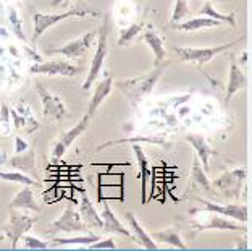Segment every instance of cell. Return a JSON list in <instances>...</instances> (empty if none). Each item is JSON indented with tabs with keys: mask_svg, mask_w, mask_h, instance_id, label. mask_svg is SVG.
Wrapping results in <instances>:
<instances>
[{
	"mask_svg": "<svg viewBox=\"0 0 252 251\" xmlns=\"http://www.w3.org/2000/svg\"><path fill=\"white\" fill-rule=\"evenodd\" d=\"M142 41H144L149 49L152 50L154 54V67L163 64L167 60V50H165V44H163V39L162 36L154 30L152 26H149L147 30L142 34Z\"/></svg>",
	"mask_w": 252,
	"mask_h": 251,
	"instance_id": "cell-16",
	"label": "cell"
},
{
	"mask_svg": "<svg viewBox=\"0 0 252 251\" xmlns=\"http://www.w3.org/2000/svg\"><path fill=\"white\" fill-rule=\"evenodd\" d=\"M36 91H37L39 98H41L42 115L45 118L60 122V120H63V118L70 117V110H68V107L63 104V101L59 98V96L50 93V91L41 83H36Z\"/></svg>",
	"mask_w": 252,
	"mask_h": 251,
	"instance_id": "cell-8",
	"label": "cell"
},
{
	"mask_svg": "<svg viewBox=\"0 0 252 251\" xmlns=\"http://www.w3.org/2000/svg\"><path fill=\"white\" fill-rule=\"evenodd\" d=\"M170 65H171V62L165 60L163 64L152 67L151 72L142 73L139 76L128 78V79H120V81L113 83V86H117L122 91L131 106L137 107L144 101V98H147V96L152 93L154 86L158 83V79L162 78V75L167 72V68Z\"/></svg>",
	"mask_w": 252,
	"mask_h": 251,
	"instance_id": "cell-1",
	"label": "cell"
},
{
	"mask_svg": "<svg viewBox=\"0 0 252 251\" xmlns=\"http://www.w3.org/2000/svg\"><path fill=\"white\" fill-rule=\"evenodd\" d=\"M142 31H144V23H131L128 28L122 30L117 44L120 47H128V45H131V42L136 39L137 34H141Z\"/></svg>",
	"mask_w": 252,
	"mask_h": 251,
	"instance_id": "cell-28",
	"label": "cell"
},
{
	"mask_svg": "<svg viewBox=\"0 0 252 251\" xmlns=\"http://www.w3.org/2000/svg\"><path fill=\"white\" fill-rule=\"evenodd\" d=\"M246 180H248V170L239 167L234 170H228V172L217 177V179L212 181V185H214L217 190H220L223 198L239 199Z\"/></svg>",
	"mask_w": 252,
	"mask_h": 251,
	"instance_id": "cell-7",
	"label": "cell"
},
{
	"mask_svg": "<svg viewBox=\"0 0 252 251\" xmlns=\"http://www.w3.org/2000/svg\"><path fill=\"white\" fill-rule=\"evenodd\" d=\"M0 141H2V138H0Z\"/></svg>",
	"mask_w": 252,
	"mask_h": 251,
	"instance_id": "cell-41",
	"label": "cell"
},
{
	"mask_svg": "<svg viewBox=\"0 0 252 251\" xmlns=\"http://www.w3.org/2000/svg\"><path fill=\"white\" fill-rule=\"evenodd\" d=\"M191 188H196V190L200 191H212V183L209 181L207 172L202 169L196 154L192 157V167H191Z\"/></svg>",
	"mask_w": 252,
	"mask_h": 251,
	"instance_id": "cell-26",
	"label": "cell"
},
{
	"mask_svg": "<svg viewBox=\"0 0 252 251\" xmlns=\"http://www.w3.org/2000/svg\"><path fill=\"white\" fill-rule=\"evenodd\" d=\"M100 219H102V229L105 232H110V233H118V235H123V237H131V232L129 229L122 224L118 220V217L115 215V213L112 211V208L108 206V203L102 204V213H100Z\"/></svg>",
	"mask_w": 252,
	"mask_h": 251,
	"instance_id": "cell-23",
	"label": "cell"
},
{
	"mask_svg": "<svg viewBox=\"0 0 252 251\" xmlns=\"http://www.w3.org/2000/svg\"><path fill=\"white\" fill-rule=\"evenodd\" d=\"M210 219L205 224H200V230H233V232H248V227L238 220H230L215 213H209Z\"/></svg>",
	"mask_w": 252,
	"mask_h": 251,
	"instance_id": "cell-18",
	"label": "cell"
},
{
	"mask_svg": "<svg viewBox=\"0 0 252 251\" xmlns=\"http://www.w3.org/2000/svg\"><path fill=\"white\" fill-rule=\"evenodd\" d=\"M31 73H37V75H47V76H68L73 78L79 73V68L76 65L70 64V62L63 59H54V60H45L39 62V64L32 65Z\"/></svg>",
	"mask_w": 252,
	"mask_h": 251,
	"instance_id": "cell-12",
	"label": "cell"
},
{
	"mask_svg": "<svg viewBox=\"0 0 252 251\" xmlns=\"http://www.w3.org/2000/svg\"><path fill=\"white\" fill-rule=\"evenodd\" d=\"M219 2H230V0H219Z\"/></svg>",
	"mask_w": 252,
	"mask_h": 251,
	"instance_id": "cell-40",
	"label": "cell"
},
{
	"mask_svg": "<svg viewBox=\"0 0 252 251\" xmlns=\"http://www.w3.org/2000/svg\"><path fill=\"white\" fill-rule=\"evenodd\" d=\"M79 215L84 220L86 225L94 227V229H102V219L100 214L97 213L93 201L88 195V191L81 190V199H79Z\"/></svg>",
	"mask_w": 252,
	"mask_h": 251,
	"instance_id": "cell-20",
	"label": "cell"
},
{
	"mask_svg": "<svg viewBox=\"0 0 252 251\" xmlns=\"http://www.w3.org/2000/svg\"><path fill=\"white\" fill-rule=\"evenodd\" d=\"M0 179L5 181H11V183H21V185H30V186H41V181L31 179L30 175L23 172H3L0 170Z\"/></svg>",
	"mask_w": 252,
	"mask_h": 251,
	"instance_id": "cell-30",
	"label": "cell"
},
{
	"mask_svg": "<svg viewBox=\"0 0 252 251\" xmlns=\"http://www.w3.org/2000/svg\"><path fill=\"white\" fill-rule=\"evenodd\" d=\"M10 209H23V211H32V213H39L41 206H39L36 196L32 193V186L25 185L16 195L11 198Z\"/></svg>",
	"mask_w": 252,
	"mask_h": 251,
	"instance_id": "cell-19",
	"label": "cell"
},
{
	"mask_svg": "<svg viewBox=\"0 0 252 251\" xmlns=\"http://www.w3.org/2000/svg\"><path fill=\"white\" fill-rule=\"evenodd\" d=\"M108 31H110V25H108V18L105 16L100 23L99 31H97V34H95V36L99 37V41H97L95 52L93 55V60H91L89 73H88V76H86L84 83H83L84 91H89L91 88H93L95 79L99 78L102 70H104V65H105V60H107V55H108Z\"/></svg>",
	"mask_w": 252,
	"mask_h": 251,
	"instance_id": "cell-2",
	"label": "cell"
},
{
	"mask_svg": "<svg viewBox=\"0 0 252 251\" xmlns=\"http://www.w3.org/2000/svg\"><path fill=\"white\" fill-rule=\"evenodd\" d=\"M112 89H113V78L110 75H105L99 83H97L93 98H91V101H89V106H88V110H86V113L94 118L97 109H99V106L108 98V96H110Z\"/></svg>",
	"mask_w": 252,
	"mask_h": 251,
	"instance_id": "cell-17",
	"label": "cell"
},
{
	"mask_svg": "<svg viewBox=\"0 0 252 251\" xmlns=\"http://www.w3.org/2000/svg\"><path fill=\"white\" fill-rule=\"evenodd\" d=\"M248 86V78L244 76L243 70L239 68V65L236 62H231L230 65V75H228V84H226V94H225V104L230 102V99L233 98L238 91L244 89Z\"/></svg>",
	"mask_w": 252,
	"mask_h": 251,
	"instance_id": "cell-22",
	"label": "cell"
},
{
	"mask_svg": "<svg viewBox=\"0 0 252 251\" xmlns=\"http://www.w3.org/2000/svg\"><path fill=\"white\" fill-rule=\"evenodd\" d=\"M131 149L134 151V156H136V161L137 165H139V179H141V191H142V203H146V191H147V181H149V177H151V167H149V161H147V156L142 146L139 143H131Z\"/></svg>",
	"mask_w": 252,
	"mask_h": 251,
	"instance_id": "cell-24",
	"label": "cell"
},
{
	"mask_svg": "<svg viewBox=\"0 0 252 251\" xmlns=\"http://www.w3.org/2000/svg\"><path fill=\"white\" fill-rule=\"evenodd\" d=\"M100 13L95 11L93 8H86V7H76V8H70L63 13H54V15H49V13H36L34 15V33H32V37L31 41L32 42H37L39 37L49 30L52 28L57 23H60L63 20H68V18H84V16H99Z\"/></svg>",
	"mask_w": 252,
	"mask_h": 251,
	"instance_id": "cell-4",
	"label": "cell"
},
{
	"mask_svg": "<svg viewBox=\"0 0 252 251\" xmlns=\"http://www.w3.org/2000/svg\"><path fill=\"white\" fill-rule=\"evenodd\" d=\"M188 13H189L188 0H176L175 8H173V15H171L170 23H171V25H175V23L183 21L188 16Z\"/></svg>",
	"mask_w": 252,
	"mask_h": 251,
	"instance_id": "cell-33",
	"label": "cell"
},
{
	"mask_svg": "<svg viewBox=\"0 0 252 251\" xmlns=\"http://www.w3.org/2000/svg\"><path fill=\"white\" fill-rule=\"evenodd\" d=\"M91 120H93V117L88 115V113H84V117L81 118V120L74 125V127H71L68 131H65V133H63L60 138L54 143V146H52V161H60V159L65 156L68 147H70L73 143L89 128Z\"/></svg>",
	"mask_w": 252,
	"mask_h": 251,
	"instance_id": "cell-11",
	"label": "cell"
},
{
	"mask_svg": "<svg viewBox=\"0 0 252 251\" xmlns=\"http://www.w3.org/2000/svg\"><path fill=\"white\" fill-rule=\"evenodd\" d=\"M7 162L11 169L20 170V172L30 175L31 179L41 181V175H39V170L36 165V151H34V146L23 152L15 154V156L10 157Z\"/></svg>",
	"mask_w": 252,
	"mask_h": 251,
	"instance_id": "cell-13",
	"label": "cell"
},
{
	"mask_svg": "<svg viewBox=\"0 0 252 251\" xmlns=\"http://www.w3.org/2000/svg\"><path fill=\"white\" fill-rule=\"evenodd\" d=\"M246 37H239L221 45H214V47H180V45H173L175 54L180 57V60L186 62V64H192L196 67H200L204 64H209L210 60H214L217 55L225 52V50L236 47L239 42H243Z\"/></svg>",
	"mask_w": 252,
	"mask_h": 251,
	"instance_id": "cell-3",
	"label": "cell"
},
{
	"mask_svg": "<svg viewBox=\"0 0 252 251\" xmlns=\"http://www.w3.org/2000/svg\"><path fill=\"white\" fill-rule=\"evenodd\" d=\"M68 2H70V0H52L50 5H52V7H60V5H66Z\"/></svg>",
	"mask_w": 252,
	"mask_h": 251,
	"instance_id": "cell-39",
	"label": "cell"
},
{
	"mask_svg": "<svg viewBox=\"0 0 252 251\" xmlns=\"http://www.w3.org/2000/svg\"><path fill=\"white\" fill-rule=\"evenodd\" d=\"M221 26V21L209 18V16H199V18H189L186 21H180L175 23L173 28L183 33H192V31H199V30H205V28H217Z\"/></svg>",
	"mask_w": 252,
	"mask_h": 251,
	"instance_id": "cell-25",
	"label": "cell"
},
{
	"mask_svg": "<svg viewBox=\"0 0 252 251\" xmlns=\"http://www.w3.org/2000/svg\"><path fill=\"white\" fill-rule=\"evenodd\" d=\"M20 242H23V248H28V250H45V248H49V242H44V240H41V238L28 235V233H25V235L21 237Z\"/></svg>",
	"mask_w": 252,
	"mask_h": 251,
	"instance_id": "cell-34",
	"label": "cell"
},
{
	"mask_svg": "<svg viewBox=\"0 0 252 251\" xmlns=\"http://www.w3.org/2000/svg\"><path fill=\"white\" fill-rule=\"evenodd\" d=\"M199 203L204 204L202 209H192L191 213H215L223 217L238 220L241 224H246L249 220V208L246 204H217L212 201H205V199H199Z\"/></svg>",
	"mask_w": 252,
	"mask_h": 251,
	"instance_id": "cell-9",
	"label": "cell"
},
{
	"mask_svg": "<svg viewBox=\"0 0 252 251\" xmlns=\"http://www.w3.org/2000/svg\"><path fill=\"white\" fill-rule=\"evenodd\" d=\"M95 34H97L95 31H88V33H84L83 36L73 39V41L63 44V45H60V47L47 49V54L49 55H52V54L63 55L65 59H70V60L79 59V57H83L89 50L91 45H93L94 39H95Z\"/></svg>",
	"mask_w": 252,
	"mask_h": 251,
	"instance_id": "cell-10",
	"label": "cell"
},
{
	"mask_svg": "<svg viewBox=\"0 0 252 251\" xmlns=\"http://www.w3.org/2000/svg\"><path fill=\"white\" fill-rule=\"evenodd\" d=\"M84 230H88V225L84 224V220L79 215V211L74 208V203H68L60 217L49 224L47 237L50 238L55 235H74V233Z\"/></svg>",
	"mask_w": 252,
	"mask_h": 251,
	"instance_id": "cell-5",
	"label": "cell"
},
{
	"mask_svg": "<svg viewBox=\"0 0 252 251\" xmlns=\"http://www.w3.org/2000/svg\"><path fill=\"white\" fill-rule=\"evenodd\" d=\"M37 220H39L37 215L21 214V213H16V209H11L7 224L2 227L0 238H8L11 242V250L18 248L21 237L30 232Z\"/></svg>",
	"mask_w": 252,
	"mask_h": 251,
	"instance_id": "cell-6",
	"label": "cell"
},
{
	"mask_svg": "<svg viewBox=\"0 0 252 251\" xmlns=\"http://www.w3.org/2000/svg\"><path fill=\"white\" fill-rule=\"evenodd\" d=\"M89 250H117V245L113 242V238H100L94 243L88 245Z\"/></svg>",
	"mask_w": 252,
	"mask_h": 251,
	"instance_id": "cell-36",
	"label": "cell"
},
{
	"mask_svg": "<svg viewBox=\"0 0 252 251\" xmlns=\"http://www.w3.org/2000/svg\"><path fill=\"white\" fill-rule=\"evenodd\" d=\"M0 128H3V135H8L10 131V107L5 104L0 106Z\"/></svg>",
	"mask_w": 252,
	"mask_h": 251,
	"instance_id": "cell-35",
	"label": "cell"
},
{
	"mask_svg": "<svg viewBox=\"0 0 252 251\" xmlns=\"http://www.w3.org/2000/svg\"><path fill=\"white\" fill-rule=\"evenodd\" d=\"M139 143V141H144V143H154V144H160V146H168V143L165 141L163 138L160 136H149V138H144V136H137V138H123V140H115V141H107L104 144L97 146V151H100L102 147H108V146H115V144H123V143Z\"/></svg>",
	"mask_w": 252,
	"mask_h": 251,
	"instance_id": "cell-31",
	"label": "cell"
},
{
	"mask_svg": "<svg viewBox=\"0 0 252 251\" xmlns=\"http://www.w3.org/2000/svg\"><path fill=\"white\" fill-rule=\"evenodd\" d=\"M185 140L192 146L194 154H196L197 159L200 161L202 169L205 170V172H209V169H210V157L215 156L217 151L212 149L210 144H209L207 141H205L204 136H200L197 133H189V135L185 136Z\"/></svg>",
	"mask_w": 252,
	"mask_h": 251,
	"instance_id": "cell-15",
	"label": "cell"
},
{
	"mask_svg": "<svg viewBox=\"0 0 252 251\" xmlns=\"http://www.w3.org/2000/svg\"><path fill=\"white\" fill-rule=\"evenodd\" d=\"M8 20H10V25L11 28H13L15 31V36L21 39V41H28V37L25 36V33H23V25H21V20L18 16V11H16L15 8H8Z\"/></svg>",
	"mask_w": 252,
	"mask_h": 251,
	"instance_id": "cell-32",
	"label": "cell"
},
{
	"mask_svg": "<svg viewBox=\"0 0 252 251\" xmlns=\"http://www.w3.org/2000/svg\"><path fill=\"white\" fill-rule=\"evenodd\" d=\"M125 219H126V222H128V229L131 232V237L134 238L141 248H144V250H158L157 242L151 237V233H147L144 230V227H142L139 224V220L136 219L134 213L128 211V213L125 214Z\"/></svg>",
	"mask_w": 252,
	"mask_h": 251,
	"instance_id": "cell-14",
	"label": "cell"
},
{
	"mask_svg": "<svg viewBox=\"0 0 252 251\" xmlns=\"http://www.w3.org/2000/svg\"><path fill=\"white\" fill-rule=\"evenodd\" d=\"M151 237L154 240H157L163 245H170L176 250H186L188 245L183 242V238L180 237V232L175 229V227H168V229H162L151 233Z\"/></svg>",
	"mask_w": 252,
	"mask_h": 251,
	"instance_id": "cell-27",
	"label": "cell"
},
{
	"mask_svg": "<svg viewBox=\"0 0 252 251\" xmlns=\"http://www.w3.org/2000/svg\"><path fill=\"white\" fill-rule=\"evenodd\" d=\"M100 235H76L74 233V237H50L49 240V248H63V247H88V245L94 243L97 240H100Z\"/></svg>",
	"mask_w": 252,
	"mask_h": 251,
	"instance_id": "cell-21",
	"label": "cell"
},
{
	"mask_svg": "<svg viewBox=\"0 0 252 251\" xmlns=\"http://www.w3.org/2000/svg\"><path fill=\"white\" fill-rule=\"evenodd\" d=\"M26 149H28V143L23 138H20V136H15V154L23 152Z\"/></svg>",
	"mask_w": 252,
	"mask_h": 251,
	"instance_id": "cell-37",
	"label": "cell"
},
{
	"mask_svg": "<svg viewBox=\"0 0 252 251\" xmlns=\"http://www.w3.org/2000/svg\"><path fill=\"white\" fill-rule=\"evenodd\" d=\"M200 15H202V16H209V18H214V20H219L221 23H228L230 26L236 25V16H234L233 13H230V15L220 13V11L215 10V7L210 2L204 3V7L200 8Z\"/></svg>",
	"mask_w": 252,
	"mask_h": 251,
	"instance_id": "cell-29",
	"label": "cell"
},
{
	"mask_svg": "<svg viewBox=\"0 0 252 251\" xmlns=\"http://www.w3.org/2000/svg\"><path fill=\"white\" fill-rule=\"evenodd\" d=\"M234 248L236 250H251V245L248 243V240H241V238H238Z\"/></svg>",
	"mask_w": 252,
	"mask_h": 251,
	"instance_id": "cell-38",
	"label": "cell"
}]
</instances>
